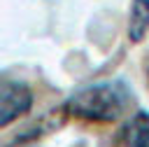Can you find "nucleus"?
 Returning a JSON list of instances; mask_svg holds the SVG:
<instances>
[{
    "instance_id": "2",
    "label": "nucleus",
    "mask_w": 149,
    "mask_h": 147,
    "mask_svg": "<svg viewBox=\"0 0 149 147\" xmlns=\"http://www.w3.org/2000/svg\"><path fill=\"white\" fill-rule=\"evenodd\" d=\"M33 107V89L26 79L0 70V128L28 114Z\"/></svg>"
},
{
    "instance_id": "4",
    "label": "nucleus",
    "mask_w": 149,
    "mask_h": 147,
    "mask_svg": "<svg viewBox=\"0 0 149 147\" xmlns=\"http://www.w3.org/2000/svg\"><path fill=\"white\" fill-rule=\"evenodd\" d=\"M149 33V0H133L128 16V37L130 42H140Z\"/></svg>"
},
{
    "instance_id": "6",
    "label": "nucleus",
    "mask_w": 149,
    "mask_h": 147,
    "mask_svg": "<svg viewBox=\"0 0 149 147\" xmlns=\"http://www.w3.org/2000/svg\"><path fill=\"white\" fill-rule=\"evenodd\" d=\"M147 79H149V65H147Z\"/></svg>"
},
{
    "instance_id": "5",
    "label": "nucleus",
    "mask_w": 149,
    "mask_h": 147,
    "mask_svg": "<svg viewBox=\"0 0 149 147\" xmlns=\"http://www.w3.org/2000/svg\"><path fill=\"white\" fill-rule=\"evenodd\" d=\"M19 147H37V145H19Z\"/></svg>"
},
{
    "instance_id": "1",
    "label": "nucleus",
    "mask_w": 149,
    "mask_h": 147,
    "mask_svg": "<svg viewBox=\"0 0 149 147\" xmlns=\"http://www.w3.org/2000/svg\"><path fill=\"white\" fill-rule=\"evenodd\" d=\"M135 107V91L123 77L105 79L88 84L74 91L65 103L63 110L77 119L86 121H119Z\"/></svg>"
},
{
    "instance_id": "3",
    "label": "nucleus",
    "mask_w": 149,
    "mask_h": 147,
    "mask_svg": "<svg viewBox=\"0 0 149 147\" xmlns=\"http://www.w3.org/2000/svg\"><path fill=\"white\" fill-rule=\"evenodd\" d=\"M119 147H149V112L137 110L126 119L121 135H119Z\"/></svg>"
}]
</instances>
